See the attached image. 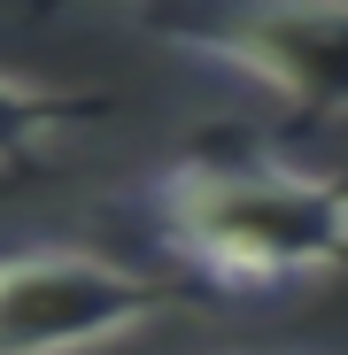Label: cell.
<instances>
[{
    "label": "cell",
    "mask_w": 348,
    "mask_h": 355,
    "mask_svg": "<svg viewBox=\"0 0 348 355\" xmlns=\"http://www.w3.org/2000/svg\"><path fill=\"white\" fill-rule=\"evenodd\" d=\"M85 116H93L85 93H47V85H31V78H8V70H0V170L39 162L70 124H85Z\"/></svg>",
    "instance_id": "cell-4"
},
{
    "label": "cell",
    "mask_w": 348,
    "mask_h": 355,
    "mask_svg": "<svg viewBox=\"0 0 348 355\" xmlns=\"http://www.w3.org/2000/svg\"><path fill=\"white\" fill-rule=\"evenodd\" d=\"M170 293L85 248H16L0 255V355L101 347L163 317Z\"/></svg>",
    "instance_id": "cell-3"
},
{
    "label": "cell",
    "mask_w": 348,
    "mask_h": 355,
    "mask_svg": "<svg viewBox=\"0 0 348 355\" xmlns=\"http://www.w3.org/2000/svg\"><path fill=\"white\" fill-rule=\"evenodd\" d=\"M39 8L116 16L217 70H240L302 124L348 116V0H39Z\"/></svg>",
    "instance_id": "cell-2"
},
{
    "label": "cell",
    "mask_w": 348,
    "mask_h": 355,
    "mask_svg": "<svg viewBox=\"0 0 348 355\" xmlns=\"http://www.w3.org/2000/svg\"><path fill=\"white\" fill-rule=\"evenodd\" d=\"M140 209L179 270L248 302L348 263V178L286 155H179L140 186Z\"/></svg>",
    "instance_id": "cell-1"
}]
</instances>
